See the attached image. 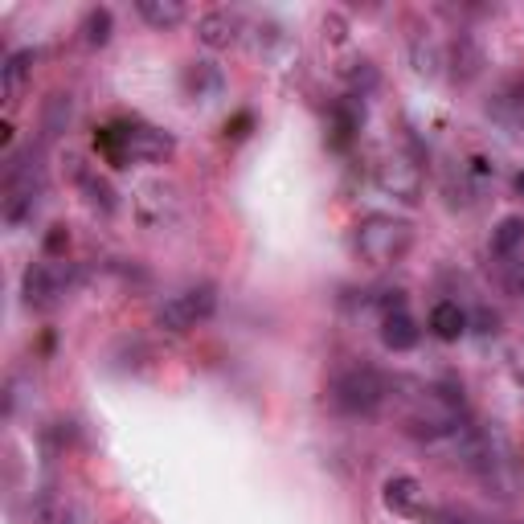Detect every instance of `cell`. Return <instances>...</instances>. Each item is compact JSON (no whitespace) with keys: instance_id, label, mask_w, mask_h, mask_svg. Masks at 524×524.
Returning <instances> with one entry per match:
<instances>
[{"instance_id":"cell-1","label":"cell","mask_w":524,"mask_h":524,"mask_svg":"<svg viewBox=\"0 0 524 524\" xmlns=\"http://www.w3.org/2000/svg\"><path fill=\"white\" fill-rule=\"evenodd\" d=\"M414 242V226L393 213H369L353 226V254L365 267H393L402 262Z\"/></svg>"},{"instance_id":"cell-2","label":"cell","mask_w":524,"mask_h":524,"mask_svg":"<svg viewBox=\"0 0 524 524\" xmlns=\"http://www.w3.org/2000/svg\"><path fill=\"white\" fill-rule=\"evenodd\" d=\"M99 152L123 168L131 160H140V164H156L164 156H172V136L160 127H148V123H119V127H103L99 136H95Z\"/></svg>"},{"instance_id":"cell-3","label":"cell","mask_w":524,"mask_h":524,"mask_svg":"<svg viewBox=\"0 0 524 524\" xmlns=\"http://www.w3.org/2000/svg\"><path fill=\"white\" fill-rule=\"evenodd\" d=\"M463 426H467L463 422V398H459L455 389H439V385L418 393L414 410L406 414V430L414 434V439H426V443L455 439Z\"/></svg>"},{"instance_id":"cell-4","label":"cell","mask_w":524,"mask_h":524,"mask_svg":"<svg viewBox=\"0 0 524 524\" xmlns=\"http://www.w3.org/2000/svg\"><path fill=\"white\" fill-rule=\"evenodd\" d=\"M41 193H46V177H41V164L33 160H17L9 164L5 177V201H0V213H5L9 226H25L37 217L41 209Z\"/></svg>"},{"instance_id":"cell-5","label":"cell","mask_w":524,"mask_h":524,"mask_svg":"<svg viewBox=\"0 0 524 524\" xmlns=\"http://www.w3.org/2000/svg\"><path fill=\"white\" fill-rule=\"evenodd\" d=\"M381 402H385V377L377 369L357 365L332 381V406L348 418H369L381 410Z\"/></svg>"},{"instance_id":"cell-6","label":"cell","mask_w":524,"mask_h":524,"mask_svg":"<svg viewBox=\"0 0 524 524\" xmlns=\"http://www.w3.org/2000/svg\"><path fill=\"white\" fill-rule=\"evenodd\" d=\"M217 312V287L213 283H189L181 291H172L160 308H156V324L168 332H189L197 324H205Z\"/></svg>"},{"instance_id":"cell-7","label":"cell","mask_w":524,"mask_h":524,"mask_svg":"<svg viewBox=\"0 0 524 524\" xmlns=\"http://www.w3.org/2000/svg\"><path fill=\"white\" fill-rule=\"evenodd\" d=\"M74 287V267L66 258H41L21 275V299L25 308L50 312L54 303H62V295Z\"/></svg>"},{"instance_id":"cell-8","label":"cell","mask_w":524,"mask_h":524,"mask_svg":"<svg viewBox=\"0 0 524 524\" xmlns=\"http://www.w3.org/2000/svg\"><path fill=\"white\" fill-rule=\"evenodd\" d=\"M373 181H377V189H381L385 197L402 201V205H414V201L422 197V168H418L406 152L385 156V160L377 164V172H373Z\"/></svg>"},{"instance_id":"cell-9","label":"cell","mask_w":524,"mask_h":524,"mask_svg":"<svg viewBox=\"0 0 524 524\" xmlns=\"http://www.w3.org/2000/svg\"><path fill=\"white\" fill-rule=\"evenodd\" d=\"M455 455L467 471H479V475H496L500 471V443L492 439V434L484 426H463L455 434Z\"/></svg>"},{"instance_id":"cell-10","label":"cell","mask_w":524,"mask_h":524,"mask_svg":"<svg viewBox=\"0 0 524 524\" xmlns=\"http://www.w3.org/2000/svg\"><path fill=\"white\" fill-rule=\"evenodd\" d=\"M488 119L504 127V136L524 140V78H508L488 99Z\"/></svg>"},{"instance_id":"cell-11","label":"cell","mask_w":524,"mask_h":524,"mask_svg":"<svg viewBox=\"0 0 524 524\" xmlns=\"http://www.w3.org/2000/svg\"><path fill=\"white\" fill-rule=\"evenodd\" d=\"M238 37H242V17L230 9H209L197 21V41L205 50H230Z\"/></svg>"},{"instance_id":"cell-12","label":"cell","mask_w":524,"mask_h":524,"mask_svg":"<svg viewBox=\"0 0 524 524\" xmlns=\"http://www.w3.org/2000/svg\"><path fill=\"white\" fill-rule=\"evenodd\" d=\"M181 86H185V95L193 103H209V99L222 95L226 78H222V70H217L213 62H189L185 74H181Z\"/></svg>"},{"instance_id":"cell-13","label":"cell","mask_w":524,"mask_h":524,"mask_svg":"<svg viewBox=\"0 0 524 524\" xmlns=\"http://www.w3.org/2000/svg\"><path fill=\"white\" fill-rule=\"evenodd\" d=\"M418 324H414V316L410 312H385L381 316V344L389 348V353H410V348L418 344Z\"/></svg>"},{"instance_id":"cell-14","label":"cell","mask_w":524,"mask_h":524,"mask_svg":"<svg viewBox=\"0 0 524 524\" xmlns=\"http://www.w3.org/2000/svg\"><path fill=\"white\" fill-rule=\"evenodd\" d=\"M381 500H385V508L410 516V512L422 508V484L414 475H393V479H385V496Z\"/></svg>"},{"instance_id":"cell-15","label":"cell","mask_w":524,"mask_h":524,"mask_svg":"<svg viewBox=\"0 0 524 524\" xmlns=\"http://www.w3.org/2000/svg\"><path fill=\"white\" fill-rule=\"evenodd\" d=\"M467 312L459 308V303L455 299H443V303H434V308H430V332L434 336H439V340H459L463 332H467Z\"/></svg>"},{"instance_id":"cell-16","label":"cell","mask_w":524,"mask_h":524,"mask_svg":"<svg viewBox=\"0 0 524 524\" xmlns=\"http://www.w3.org/2000/svg\"><path fill=\"white\" fill-rule=\"evenodd\" d=\"M520 250H524V217L508 213V217H500L496 230H492V254L504 258V262H512Z\"/></svg>"},{"instance_id":"cell-17","label":"cell","mask_w":524,"mask_h":524,"mask_svg":"<svg viewBox=\"0 0 524 524\" xmlns=\"http://www.w3.org/2000/svg\"><path fill=\"white\" fill-rule=\"evenodd\" d=\"M136 13L152 29H177L185 21V5H181V0H136Z\"/></svg>"},{"instance_id":"cell-18","label":"cell","mask_w":524,"mask_h":524,"mask_svg":"<svg viewBox=\"0 0 524 524\" xmlns=\"http://www.w3.org/2000/svg\"><path fill=\"white\" fill-rule=\"evenodd\" d=\"M451 66H455V78H459V82H471L479 70H484V50L475 46V37H467V33L455 37V46H451Z\"/></svg>"},{"instance_id":"cell-19","label":"cell","mask_w":524,"mask_h":524,"mask_svg":"<svg viewBox=\"0 0 524 524\" xmlns=\"http://www.w3.org/2000/svg\"><path fill=\"white\" fill-rule=\"evenodd\" d=\"M33 62H37V54H33V50H17V54H9V58H5V70H0V78H5V95H9V99H17V95H21L25 78L33 74Z\"/></svg>"},{"instance_id":"cell-20","label":"cell","mask_w":524,"mask_h":524,"mask_svg":"<svg viewBox=\"0 0 524 524\" xmlns=\"http://www.w3.org/2000/svg\"><path fill=\"white\" fill-rule=\"evenodd\" d=\"M82 41H86V46H107V41H111V33H115V17H111V9H91V13H86L82 17Z\"/></svg>"},{"instance_id":"cell-21","label":"cell","mask_w":524,"mask_h":524,"mask_svg":"<svg viewBox=\"0 0 524 524\" xmlns=\"http://www.w3.org/2000/svg\"><path fill=\"white\" fill-rule=\"evenodd\" d=\"M70 115H74L70 95H50V103H46V136H58V131H66Z\"/></svg>"},{"instance_id":"cell-22","label":"cell","mask_w":524,"mask_h":524,"mask_svg":"<svg viewBox=\"0 0 524 524\" xmlns=\"http://www.w3.org/2000/svg\"><path fill=\"white\" fill-rule=\"evenodd\" d=\"M78 181H82V189H86V193H91L86 201H91L95 209H103V213H111V209H115V193H111V185H107V181L91 177V172H78Z\"/></svg>"},{"instance_id":"cell-23","label":"cell","mask_w":524,"mask_h":524,"mask_svg":"<svg viewBox=\"0 0 524 524\" xmlns=\"http://www.w3.org/2000/svg\"><path fill=\"white\" fill-rule=\"evenodd\" d=\"M332 127H336V148H344L348 140H353V131L361 127V115L348 107V103H340V107L332 111Z\"/></svg>"},{"instance_id":"cell-24","label":"cell","mask_w":524,"mask_h":524,"mask_svg":"<svg viewBox=\"0 0 524 524\" xmlns=\"http://www.w3.org/2000/svg\"><path fill=\"white\" fill-rule=\"evenodd\" d=\"M430 520H434V524H479L475 516H467V512H459V508H439Z\"/></svg>"},{"instance_id":"cell-25","label":"cell","mask_w":524,"mask_h":524,"mask_svg":"<svg viewBox=\"0 0 524 524\" xmlns=\"http://www.w3.org/2000/svg\"><path fill=\"white\" fill-rule=\"evenodd\" d=\"M504 279H508V287H512L516 295H524V262H508Z\"/></svg>"},{"instance_id":"cell-26","label":"cell","mask_w":524,"mask_h":524,"mask_svg":"<svg viewBox=\"0 0 524 524\" xmlns=\"http://www.w3.org/2000/svg\"><path fill=\"white\" fill-rule=\"evenodd\" d=\"M250 123H254V119H250V115L242 111V115H238L234 123H226V131H230V136H246V127H250Z\"/></svg>"},{"instance_id":"cell-27","label":"cell","mask_w":524,"mask_h":524,"mask_svg":"<svg viewBox=\"0 0 524 524\" xmlns=\"http://www.w3.org/2000/svg\"><path fill=\"white\" fill-rule=\"evenodd\" d=\"M516 381L524 385V353H516Z\"/></svg>"},{"instance_id":"cell-28","label":"cell","mask_w":524,"mask_h":524,"mask_svg":"<svg viewBox=\"0 0 524 524\" xmlns=\"http://www.w3.org/2000/svg\"><path fill=\"white\" fill-rule=\"evenodd\" d=\"M516 193H524V172H520V177H516Z\"/></svg>"}]
</instances>
